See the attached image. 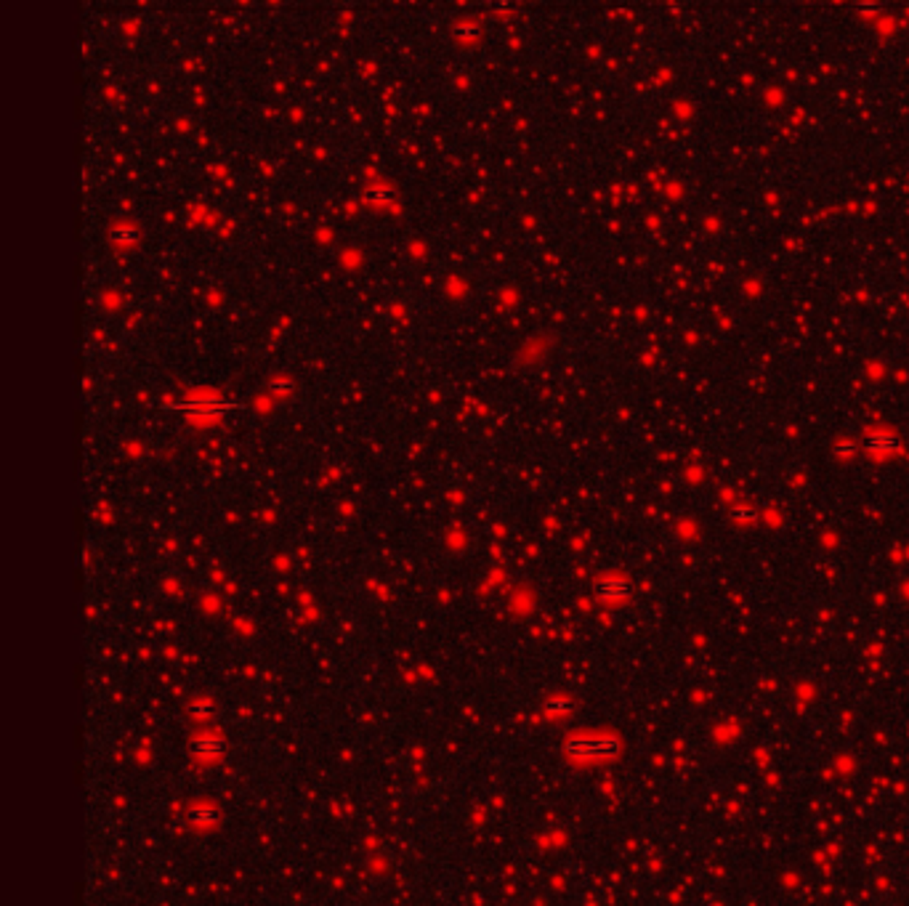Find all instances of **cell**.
<instances>
[{"mask_svg":"<svg viewBox=\"0 0 909 906\" xmlns=\"http://www.w3.org/2000/svg\"><path fill=\"white\" fill-rule=\"evenodd\" d=\"M731 519H734V521H753V519H755V510H753V508H747V510H742V508H734V510H731Z\"/></svg>","mask_w":909,"mask_h":906,"instance_id":"6","label":"cell"},{"mask_svg":"<svg viewBox=\"0 0 909 906\" xmlns=\"http://www.w3.org/2000/svg\"><path fill=\"white\" fill-rule=\"evenodd\" d=\"M564 752L574 763H606L620 758L622 742L617 734H572L564 742Z\"/></svg>","mask_w":909,"mask_h":906,"instance_id":"1","label":"cell"},{"mask_svg":"<svg viewBox=\"0 0 909 906\" xmlns=\"http://www.w3.org/2000/svg\"><path fill=\"white\" fill-rule=\"evenodd\" d=\"M867 449L872 455H894V452H901V444L891 433H869L867 436Z\"/></svg>","mask_w":909,"mask_h":906,"instance_id":"2","label":"cell"},{"mask_svg":"<svg viewBox=\"0 0 909 906\" xmlns=\"http://www.w3.org/2000/svg\"><path fill=\"white\" fill-rule=\"evenodd\" d=\"M627 595H630V585L625 580H614L611 577V580H604L598 585V598L606 601V604H617V601H622Z\"/></svg>","mask_w":909,"mask_h":906,"instance_id":"3","label":"cell"},{"mask_svg":"<svg viewBox=\"0 0 909 906\" xmlns=\"http://www.w3.org/2000/svg\"><path fill=\"white\" fill-rule=\"evenodd\" d=\"M572 710H574V699L567 697V694H556V697L545 702V713L551 718H567V715H572Z\"/></svg>","mask_w":909,"mask_h":906,"instance_id":"4","label":"cell"},{"mask_svg":"<svg viewBox=\"0 0 909 906\" xmlns=\"http://www.w3.org/2000/svg\"><path fill=\"white\" fill-rule=\"evenodd\" d=\"M221 750H224V742L216 739V736H205V739L197 742V752H200L202 758H213V755H218Z\"/></svg>","mask_w":909,"mask_h":906,"instance_id":"5","label":"cell"}]
</instances>
